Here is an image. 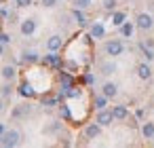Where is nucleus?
Here are the masks:
<instances>
[{"label":"nucleus","instance_id":"obj_12","mask_svg":"<svg viewBox=\"0 0 154 148\" xmlns=\"http://www.w3.org/2000/svg\"><path fill=\"white\" fill-rule=\"evenodd\" d=\"M0 74H2V78H5V80H13L17 72H15V68H13V66H5Z\"/></svg>","mask_w":154,"mask_h":148},{"label":"nucleus","instance_id":"obj_8","mask_svg":"<svg viewBox=\"0 0 154 148\" xmlns=\"http://www.w3.org/2000/svg\"><path fill=\"white\" fill-rule=\"evenodd\" d=\"M141 135H143L146 140H152V137H154V123H152V121H146V123L141 125Z\"/></svg>","mask_w":154,"mask_h":148},{"label":"nucleus","instance_id":"obj_13","mask_svg":"<svg viewBox=\"0 0 154 148\" xmlns=\"http://www.w3.org/2000/svg\"><path fill=\"white\" fill-rule=\"evenodd\" d=\"M103 34H106L103 26H101V24H93V28H91V36H93V38H103Z\"/></svg>","mask_w":154,"mask_h":148},{"label":"nucleus","instance_id":"obj_29","mask_svg":"<svg viewBox=\"0 0 154 148\" xmlns=\"http://www.w3.org/2000/svg\"><path fill=\"white\" fill-rule=\"evenodd\" d=\"M2 53H5V43H0V57H2Z\"/></svg>","mask_w":154,"mask_h":148},{"label":"nucleus","instance_id":"obj_9","mask_svg":"<svg viewBox=\"0 0 154 148\" xmlns=\"http://www.w3.org/2000/svg\"><path fill=\"white\" fill-rule=\"evenodd\" d=\"M137 76H139V78H143V80H148V78L152 76L150 66H148V64H139V66H137Z\"/></svg>","mask_w":154,"mask_h":148},{"label":"nucleus","instance_id":"obj_10","mask_svg":"<svg viewBox=\"0 0 154 148\" xmlns=\"http://www.w3.org/2000/svg\"><path fill=\"white\" fill-rule=\"evenodd\" d=\"M101 91H103V95H106V97H114V95L118 93V87H116L114 83H106V85L101 87Z\"/></svg>","mask_w":154,"mask_h":148},{"label":"nucleus","instance_id":"obj_22","mask_svg":"<svg viewBox=\"0 0 154 148\" xmlns=\"http://www.w3.org/2000/svg\"><path fill=\"white\" fill-rule=\"evenodd\" d=\"M139 49L143 51V57H146L148 61H152V59H154V51H152V49H146V45H139Z\"/></svg>","mask_w":154,"mask_h":148},{"label":"nucleus","instance_id":"obj_7","mask_svg":"<svg viewBox=\"0 0 154 148\" xmlns=\"http://www.w3.org/2000/svg\"><path fill=\"white\" fill-rule=\"evenodd\" d=\"M61 45H63V38H61V36H57V34H55V36H51V38L47 40V49H49L51 53L59 51V49H61Z\"/></svg>","mask_w":154,"mask_h":148},{"label":"nucleus","instance_id":"obj_27","mask_svg":"<svg viewBox=\"0 0 154 148\" xmlns=\"http://www.w3.org/2000/svg\"><path fill=\"white\" fill-rule=\"evenodd\" d=\"M30 5H32V0H17V7H21V9L23 7H30Z\"/></svg>","mask_w":154,"mask_h":148},{"label":"nucleus","instance_id":"obj_4","mask_svg":"<svg viewBox=\"0 0 154 148\" xmlns=\"http://www.w3.org/2000/svg\"><path fill=\"white\" fill-rule=\"evenodd\" d=\"M19 30H21V34H23V36H32V34L36 32V19H32V17L23 19V21H21V26H19Z\"/></svg>","mask_w":154,"mask_h":148},{"label":"nucleus","instance_id":"obj_20","mask_svg":"<svg viewBox=\"0 0 154 148\" xmlns=\"http://www.w3.org/2000/svg\"><path fill=\"white\" fill-rule=\"evenodd\" d=\"M72 2H74V7H76V9H89L93 0H72Z\"/></svg>","mask_w":154,"mask_h":148},{"label":"nucleus","instance_id":"obj_17","mask_svg":"<svg viewBox=\"0 0 154 148\" xmlns=\"http://www.w3.org/2000/svg\"><path fill=\"white\" fill-rule=\"evenodd\" d=\"M116 72V64L114 61H103L101 64V74H114Z\"/></svg>","mask_w":154,"mask_h":148},{"label":"nucleus","instance_id":"obj_31","mask_svg":"<svg viewBox=\"0 0 154 148\" xmlns=\"http://www.w3.org/2000/svg\"><path fill=\"white\" fill-rule=\"evenodd\" d=\"M0 110H2V99H0Z\"/></svg>","mask_w":154,"mask_h":148},{"label":"nucleus","instance_id":"obj_26","mask_svg":"<svg viewBox=\"0 0 154 148\" xmlns=\"http://www.w3.org/2000/svg\"><path fill=\"white\" fill-rule=\"evenodd\" d=\"M42 5H45L47 9H53V7L57 5V0H42Z\"/></svg>","mask_w":154,"mask_h":148},{"label":"nucleus","instance_id":"obj_30","mask_svg":"<svg viewBox=\"0 0 154 148\" xmlns=\"http://www.w3.org/2000/svg\"><path fill=\"white\" fill-rule=\"evenodd\" d=\"M5 131H7V129H5V125H2V123H0V135H2Z\"/></svg>","mask_w":154,"mask_h":148},{"label":"nucleus","instance_id":"obj_11","mask_svg":"<svg viewBox=\"0 0 154 148\" xmlns=\"http://www.w3.org/2000/svg\"><path fill=\"white\" fill-rule=\"evenodd\" d=\"M112 114H114V118H118V121H125V118L129 116V112H127L125 106H114V108H112Z\"/></svg>","mask_w":154,"mask_h":148},{"label":"nucleus","instance_id":"obj_28","mask_svg":"<svg viewBox=\"0 0 154 148\" xmlns=\"http://www.w3.org/2000/svg\"><path fill=\"white\" fill-rule=\"evenodd\" d=\"M0 43L9 45V43H11V36H9V34H0Z\"/></svg>","mask_w":154,"mask_h":148},{"label":"nucleus","instance_id":"obj_3","mask_svg":"<svg viewBox=\"0 0 154 148\" xmlns=\"http://www.w3.org/2000/svg\"><path fill=\"white\" fill-rule=\"evenodd\" d=\"M101 127H108V125H112V121H114V114H112V110H97V118H95Z\"/></svg>","mask_w":154,"mask_h":148},{"label":"nucleus","instance_id":"obj_21","mask_svg":"<svg viewBox=\"0 0 154 148\" xmlns=\"http://www.w3.org/2000/svg\"><path fill=\"white\" fill-rule=\"evenodd\" d=\"M106 102H108V97H106V95L95 97V108H97V110H103V108H106Z\"/></svg>","mask_w":154,"mask_h":148},{"label":"nucleus","instance_id":"obj_25","mask_svg":"<svg viewBox=\"0 0 154 148\" xmlns=\"http://www.w3.org/2000/svg\"><path fill=\"white\" fill-rule=\"evenodd\" d=\"M11 93H13V87L7 83V85L2 87V97H11Z\"/></svg>","mask_w":154,"mask_h":148},{"label":"nucleus","instance_id":"obj_23","mask_svg":"<svg viewBox=\"0 0 154 148\" xmlns=\"http://www.w3.org/2000/svg\"><path fill=\"white\" fill-rule=\"evenodd\" d=\"M45 64H49V66H57L59 59H57V55H47V57H45Z\"/></svg>","mask_w":154,"mask_h":148},{"label":"nucleus","instance_id":"obj_18","mask_svg":"<svg viewBox=\"0 0 154 148\" xmlns=\"http://www.w3.org/2000/svg\"><path fill=\"white\" fill-rule=\"evenodd\" d=\"M23 61H28V64L38 61V53L36 51H23Z\"/></svg>","mask_w":154,"mask_h":148},{"label":"nucleus","instance_id":"obj_6","mask_svg":"<svg viewBox=\"0 0 154 148\" xmlns=\"http://www.w3.org/2000/svg\"><path fill=\"white\" fill-rule=\"evenodd\" d=\"M99 133H101V125H99L97 121H95V123H89V125L85 127V135H87L89 140H95Z\"/></svg>","mask_w":154,"mask_h":148},{"label":"nucleus","instance_id":"obj_19","mask_svg":"<svg viewBox=\"0 0 154 148\" xmlns=\"http://www.w3.org/2000/svg\"><path fill=\"white\" fill-rule=\"evenodd\" d=\"M19 93H21L23 97H34V89H32L30 85H21V87H19Z\"/></svg>","mask_w":154,"mask_h":148},{"label":"nucleus","instance_id":"obj_16","mask_svg":"<svg viewBox=\"0 0 154 148\" xmlns=\"http://www.w3.org/2000/svg\"><path fill=\"white\" fill-rule=\"evenodd\" d=\"M120 34H122L125 38H131V36H133V24L125 21V24L120 26Z\"/></svg>","mask_w":154,"mask_h":148},{"label":"nucleus","instance_id":"obj_2","mask_svg":"<svg viewBox=\"0 0 154 148\" xmlns=\"http://www.w3.org/2000/svg\"><path fill=\"white\" fill-rule=\"evenodd\" d=\"M135 26H137L139 30H150V28L154 26V19H152V15H150V13H139V15H137V21H135Z\"/></svg>","mask_w":154,"mask_h":148},{"label":"nucleus","instance_id":"obj_5","mask_svg":"<svg viewBox=\"0 0 154 148\" xmlns=\"http://www.w3.org/2000/svg\"><path fill=\"white\" fill-rule=\"evenodd\" d=\"M103 49H106V53H108V55H112V57H114V55H120V53L125 51V47H122V43H120V40H110V43H106V47H103Z\"/></svg>","mask_w":154,"mask_h":148},{"label":"nucleus","instance_id":"obj_1","mask_svg":"<svg viewBox=\"0 0 154 148\" xmlns=\"http://www.w3.org/2000/svg\"><path fill=\"white\" fill-rule=\"evenodd\" d=\"M19 142H21V133L15 129H9L0 135V146H5V148H15V146H19Z\"/></svg>","mask_w":154,"mask_h":148},{"label":"nucleus","instance_id":"obj_14","mask_svg":"<svg viewBox=\"0 0 154 148\" xmlns=\"http://www.w3.org/2000/svg\"><path fill=\"white\" fill-rule=\"evenodd\" d=\"M72 17L76 19L78 26H87V17H85V13H80V9H74L72 11Z\"/></svg>","mask_w":154,"mask_h":148},{"label":"nucleus","instance_id":"obj_24","mask_svg":"<svg viewBox=\"0 0 154 148\" xmlns=\"http://www.w3.org/2000/svg\"><path fill=\"white\" fill-rule=\"evenodd\" d=\"M103 9L106 11H114L116 9V0H103Z\"/></svg>","mask_w":154,"mask_h":148},{"label":"nucleus","instance_id":"obj_15","mask_svg":"<svg viewBox=\"0 0 154 148\" xmlns=\"http://www.w3.org/2000/svg\"><path fill=\"white\" fill-rule=\"evenodd\" d=\"M125 19H127V15H125L122 11H116V13L112 15V24H114V26H118V28L125 24Z\"/></svg>","mask_w":154,"mask_h":148}]
</instances>
